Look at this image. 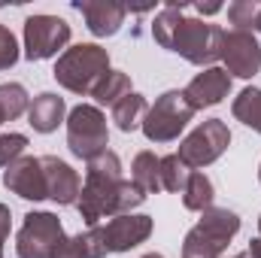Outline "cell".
<instances>
[{"label":"cell","instance_id":"22","mask_svg":"<svg viewBox=\"0 0 261 258\" xmlns=\"http://www.w3.org/2000/svg\"><path fill=\"white\" fill-rule=\"evenodd\" d=\"M231 113H234L237 122H243L246 128H252L255 134H261V88H243L234 97Z\"/></svg>","mask_w":261,"mask_h":258},{"label":"cell","instance_id":"24","mask_svg":"<svg viewBox=\"0 0 261 258\" xmlns=\"http://www.w3.org/2000/svg\"><path fill=\"white\" fill-rule=\"evenodd\" d=\"M228 21L234 24V31H258L261 24V3L258 0H237L228 6Z\"/></svg>","mask_w":261,"mask_h":258},{"label":"cell","instance_id":"35","mask_svg":"<svg viewBox=\"0 0 261 258\" xmlns=\"http://www.w3.org/2000/svg\"><path fill=\"white\" fill-rule=\"evenodd\" d=\"M258 231H261V219H258Z\"/></svg>","mask_w":261,"mask_h":258},{"label":"cell","instance_id":"4","mask_svg":"<svg viewBox=\"0 0 261 258\" xmlns=\"http://www.w3.org/2000/svg\"><path fill=\"white\" fill-rule=\"evenodd\" d=\"M240 231V216L228 207H210L203 210L200 222L182 240V258H219L225 246Z\"/></svg>","mask_w":261,"mask_h":258},{"label":"cell","instance_id":"2","mask_svg":"<svg viewBox=\"0 0 261 258\" xmlns=\"http://www.w3.org/2000/svg\"><path fill=\"white\" fill-rule=\"evenodd\" d=\"M182 3H167L152 24V37L158 46L182 55L189 64H213L219 61V46H222V28L200 21V18H186Z\"/></svg>","mask_w":261,"mask_h":258},{"label":"cell","instance_id":"29","mask_svg":"<svg viewBox=\"0 0 261 258\" xmlns=\"http://www.w3.org/2000/svg\"><path fill=\"white\" fill-rule=\"evenodd\" d=\"M249 258H261V237H255V240H249V252H246Z\"/></svg>","mask_w":261,"mask_h":258},{"label":"cell","instance_id":"17","mask_svg":"<svg viewBox=\"0 0 261 258\" xmlns=\"http://www.w3.org/2000/svg\"><path fill=\"white\" fill-rule=\"evenodd\" d=\"M130 183L143 194L161 192V158H155V152H137L130 164Z\"/></svg>","mask_w":261,"mask_h":258},{"label":"cell","instance_id":"30","mask_svg":"<svg viewBox=\"0 0 261 258\" xmlns=\"http://www.w3.org/2000/svg\"><path fill=\"white\" fill-rule=\"evenodd\" d=\"M197 12H200V15H216V12H222V6L210 3V6H197Z\"/></svg>","mask_w":261,"mask_h":258},{"label":"cell","instance_id":"36","mask_svg":"<svg viewBox=\"0 0 261 258\" xmlns=\"http://www.w3.org/2000/svg\"><path fill=\"white\" fill-rule=\"evenodd\" d=\"M0 258H3V252H0Z\"/></svg>","mask_w":261,"mask_h":258},{"label":"cell","instance_id":"15","mask_svg":"<svg viewBox=\"0 0 261 258\" xmlns=\"http://www.w3.org/2000/svg\"><path fill=\"white\" fill-rule=\"evenodd\" d=\"M76 12H82L88 31L94 37H116L128 15V9L122 3H107V0H82V3H76Z\"/></svg>","mask_w":261,"mask_h":258},{"label":"cell","instance_id":"31","mask_svg":"<svg viewBox=\"0 0 261 258\" xmlns=\"http://www.w3.org/2000/svg\"><path fill=\"white\" fill-rule=\"evenodd\" d=\"M140 258H164V255H158V252H146V255H140Z\"/></svg>","mask_w":261,"mask_h":258},{"label":"cell","instance_id":"1","mask_svg":"<svg viewBox=\"0 0 261 258\" xmlns=\"http://www.w3.org/2000/svg\"><path fill=\"white\" fill-rule=\"evenodd\" d=\"M146 194L140 192L130 179L122 176V161L116 152H103L94 161H88L85 170V186L79 192L76 210L88 228H97L100 219H116L125 216L134 207H140Z\"/></svg>","mask_w":261,"mask_h":258},{"label":"cell","instance_id":"21","mask_svg":"<svg viewBox=\"0 0 261 258\" xmlns=\"http://www.w3.org/2000/svg\"><path fill=\"white\" fill-rule=\"evenodd\" d=\"M130 94V76L122 70H107V76L94 85L91 97L100 104V107H116L122 97Z\"/></svg>","mask_w":261,"mask_h":258},{"label":"cell","instance_id":"20","mask_svg":"<svg viewBox=\"0 0 261 258\" xmlns=\"http://www.w3.org/2000/svg\"><path fill=\"white\" fill-rule=\"evenodd\" d=\"M146 110H149L146 97H143V94H137V91H130L128 97H122V100L113 107V122H116V128H119V131L130 134V131H137L140 125H143Z\"/></svg>","mask_w":261,"mask_h":258},{"label":"cell","instance_id":"32","mask_svg":"<svg viewBox=\"0 0 261 258\" xmlns=\"http://www.w3.org/2000/svg\"><path fill=\"white\" fill-rule=\"evenodd\" d=\"M231 258H249V255H246V252H240V255H231Z\"/></svg>","mask_w":261,"mask_h":258},{"label":"cell","instance_id":"3","mask_svg":"<svg viewBox=\"0 0 261 258\" xmlns=\"http://www.w3.org/2000/svg\"><path fill=\"white\" fill-rule=\"evenodd\" d=\"M107 70H110L107 49H100L97 43H79L73 49H64L61 58L55 61V79L61 88L85 97L107 76Z\"/></svg>","mask_w":261,"mask_h":258},{"label":"cell","instance_id":"19","mask_svg":"<svg viewBox=\"0 0 261 258\" xmlns=\"http://www.w3.org/2000/svg\"><path fill=\"white\" fill-rule=\"evenodd\" d=\"M179 194H182V203H186V210L203 213V210H210V207H213L216 189H213V179H210L206 173H200V170H192Z\"/></svg>","mask_w":261,"mask_h":258},{"label":"cell","instance_id":"18","mask_svg":"<svg viewBox=\"0 0 261 258\" xmlns=\"http://www.w3.org/2000/svg\"><path fill=\"white\" fill-rule=\"evenodd\" d=\"M103 255H107V246H103L97 228H88L76 237H64V243L55 252V258H103Z\"/></svg>","mask_w":261,"mask_h":258},{"label":"cell","instance_id":"12","mask_svg":"<svg viewBox=\"0 0 261 258\" xmlns=\"http://www.w3.org/2000/svg\"><path fill=\"white\" fill-rule=\"evenodd\" d=\"M3 186L12 194L24 197V200H46L49 186H46V170L40 158H28L21 155L18 161H12L3 173Z\"/></svg>","mask_w":261,"mask_h":258},{"label":"cell","instance_id":"11","mask_svg":"<svg viewBox=\"0 0 261 258\" xmlns=\"http://www.w3.org/2000/svg\"><path fill=\"white\" fill-rule=\"evenodd\" d=\"M97 231H100V240H103L107 252H130L134 246H140V243L149 240V234H152V216L125 213V216L110 219L107 225H97Z\"/></svg>","mask_w":261,"mask_h":258},{"label":"cell","instance_id":"25","mask_svg":"<svg viewBox=\"0 0 261 258\" xmlns=\"http://www.w3.org/2000/svg\"><path fill=\"white\" fill-rule=\"evenodd\" d=\"M189 173L192 170L179 161V155H164L161 158V189L164 192H182Z\"/></svg>","mask_w":261,"mask_h":258},{"label":"cell","instance_id":"5","mask_svg":"<svg viewBox=\"0 0 261 258\" xmlns=\"http://www.w3.org/2000/svg\"><path fill=\"white\" fill-rule=\"evenodd\" d=\"M67 146L82 161H94L97 155L107 152L110 131H107V116L100 113V107L79 104V107L70 110V116H67Z\"/></svg>","mask_w":261,"mask_h":258},{"label":"cell","instance_id":"14","mask_svg":"<svg viewBox=\"0 0 261 258\" xmlns=\"http://www.w3.org/2000/svg\"><path fill=\"white\" fill-rule=\"evenodd\" d=\"M43 170H46V186H49V197L58 203V207H70L79 200V192H82V183H79V173L61 161L55 155H43Z\"/></svg>","mask_w":261,"mask_h":258},{"label":"cell","instance_id":"7","mask_svg":"<svg viewBox=\"0 0 261 258\" xmlns=\"http://www.w3.org/2000/svg\"><path fill=\"white\" fill-rule=\"evenodd\" d=\"M64 243V228L55 213H28L24 225L15 234V255L18 258H55Z\"/></svg>","mask_w":261,"mask_h":258},{"label":"cell","instance_id":"8","mask_svg":"<svg viewBox=\"0 0 261 258\" xmlns=\"http://www.w3.org/2000/svg\"><path fill=\"white\" fill-rule=\"evenodd\" d=\"M228 143H231L228 125H225L222 119H206V122H200V125L179 143V152H176V155H179V161H182L189 170H200V167L219 161L222 152L228 149Z\"/></svg>","mask_w":261,"mask_h":258},{"label":"cell","instance_id":"16","mask_svg":"<svg viewBox=\"0 0 261 258\" xmlns=\"http://www.w3.org/2000/svg\"><path fill=\"white\" fill-rule=\"evenodd\" d=\"M64 113H67L64 97H58L52 91H43V94H37L31 100L28 122H31V128L37 131V134H52V131H58V125L64 122Z\"/></svg>","mask_w":261,"mask_h":258},{"label":"cell","instance_id":"37","mask_svg":"<svg viewBox=\"0 0 261 258\" xmlns=\"http://www.w3.org/2000/svg\"><path fill=\"white\" fill-rule=\"evenodd\" d=\"M258 31H261V24H258Z\"/></svg>","mask_w":261,"mask_h":258},{"label":"cell","instance_id":"6","mask_svg":"<svg viewBox=\"0 0 261 258\" xmlns=\"http://www.w3.org/2000/svg\"><path fill=\"white\" fill-rule=\"evenodd\" d=\"M195 110L186 104L182 91H164L149 110H146V119H143V134L149 143H170L176 140L182 128L192 122Z\"/></svg>","mask_w":261,"mask_h":258},{"label":"cell","instance_id":"9","mask_svg":"<svg viewBox=\"0 0 261 258\" xmlns=\"http://www.w3.org/2000/svg\"><path fill=\"white\" fill-rule=\"evenodd\" d=\"M70 43V24L58 15H31L24 21V58L46 61L55 58Z\"/></svg>","mask_w":261,"mask_h":258},{"label":"cell","instance_id":"13","mask_svg":"<svg viewBox=\"0 0 261 258\" xmlns=\"http://www.w3.org/2000/svg\"><path fill=\"white\" fill-rule=\"evenodd\" d=\"M228 94H231V76H228L225 67H206V70H200L195 79L182 88V97H186V104L195 113L222 104Z\"/></svg>","mask_w":261,"mask_h":258},{"label":"cell","instance_id":"26","mask_svg":"<svg viewBox=\"0 0 261 258\" xmlns=\"http://www.w3.org/2000/svg\"><path fill=\"white\" fill-rule=\"evenodd\" d=\"M24 149H28L24 134H0V167H9L12 161H18Z\"/></svg>","mask_w":261,"mask_h":258},{"label":"cell","instance_id":"33","mask_svg":"<svg viewBox=\"0 0 261 258\" xmlns=\"http://www.w3.org/2000/svg\"><path fill=\"white\" fill-rule=\"evenodd\" d=\"M3 122H6V116H3V110H0V125H3Z\"/></svg>","mask_w":261,"mask_h":258},{"label":"cell","instance_id":"10","mask_svg":"<svg viewBox=\"0 0 261 258\" xmlns=\"http://www.w3.org/2000/svg\"><path fill=\"white\" fill-rule=\"evenodd\" d=\"M219 61H225L228 76L252 79L261 70V46L249 31H222V46H219Z\"/></svg>","mask_w":261,"mask_h":258},{"label":"cell","instance_id":"34","mask_svg":"<svg viewBox=\"0 0 261 258\" xmlns=\"http://www.w3.org/2000/svg\"><path fill=\"white\" fill-rule=\"evenodd\" d=\"M258 183H261V167H258Z\"/></svg>","mask_w":261,"mask_h":258},{"label":"cell","instance_id":"27","mask_svg":"<svg viewBox=\"0 0 261 258\" xmlns=\"http://www.w3.org/2000/svg\"><path fill=\"white\" fill-rule=\"evenodd\" d=\"M18 43L12 37V31L6 24H0V70H9V67L18 61Z\"/></svg>","mask_w":261,"mask_h":258},{"label":"cell","instance_id":"28","mask_svg":"<svg viewBox=\"0 0 261 258\" xmlns=\"http://www.w3.org/2000/svg\"><path fill=\"white\" fill-rule=\"evenodd\" d=\"M9 225H12V213H9V207L0 203V252H3V243L9 237Z\"/></svg>","mask_w":261,"mask_h":258},{"label":"cell","instance_id":"23","mask_svg":"<svg viewBox=\"0 0 261 258\" xmlns=\"http://www.w3.org/2000/svg\"><path fill=\"white\" fill-rule=\"evenodd\" d=\"M28 107H31V97H28L24 85H18V82H3L0 85V110H3L6 122H12L21 113H28Z\"/></svg>","mask_w":261,"mask_h":258}]
</instances>
